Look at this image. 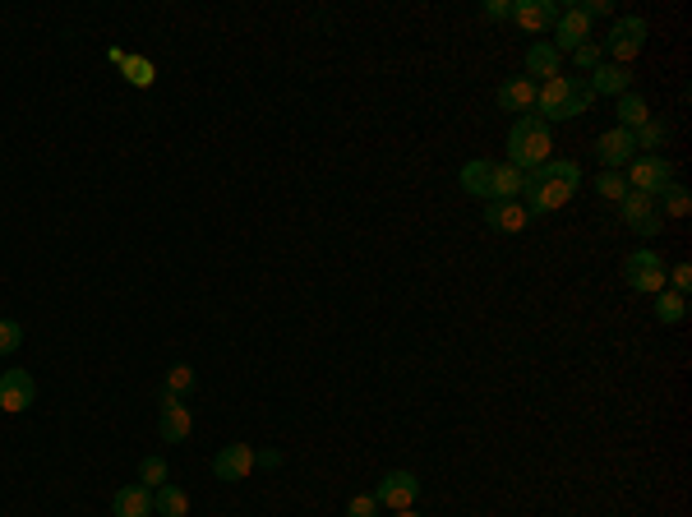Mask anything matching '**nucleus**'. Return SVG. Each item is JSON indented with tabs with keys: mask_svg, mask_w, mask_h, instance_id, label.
Masks as SVG:
<instances>
[{
	"mask_svg": "<svg viewBox=\"0 0 692 517\" xmlns=\"http://www.w3.org/2000/svg\"><path fill=\"white\" fill-rule=\"evenodd\" d=\"M577 185H582V167L577 162H568V157H549L545 167L526 171L522 176V199H526V213H559L568 199L577 194Z\"/></svg>",
	"mask_w": 692,
	"mask_h": 517,
	"instance_id": "obj_1",
	"label": "nucleus"
},
{
	"mask_svg": "<svg viewBox=\"0 0 692 517\" xmlns=\"http://www.w3.org/2000/svg\"><path fill=\"white\" fill-rule=\"evenodd\" d=\"M591 102H596V93H591V84L586 79H573V74H559V79H545V84L536 88V111L531 116H540V121H577L582 111H591Z\"/></svg>",
	"mask_w": 692,
	"mask_h": 517,
	"instance_id": "obj_2",
	"label": "nucleus"
},
{
	"mask_svg": "<svg viewBox=\"0 0 692 517\" xmlns=\"http://www.w3.org/2000/svg\"><path fill=\"white\" fill-rule=\"evenodd\" d=\"M471 199H485V204H499V199H517L522 194V171L508 167V162H490V157H471L457 176Z\"/></svg>",
	"mask_w": 692,
	"mask_h": 517,
	"instance_id": "obj_3",
	"label": "nucleus"
},
{
	"mask_svg": "<svg viewBox=\"0 0 692 517\" xmlns=\"http://www.w3.org/2000/svg\"><path fill=\"white\" fill-rule=\"evenodd\" d=\"M549 157H554V139H549V125L540 116H517L513 130H508V167L526 171L545 167Z\"/></svg>",
	"mask_w": 692,
	"mask_h": 517,
	"instance_id": "obj_4",
	"label": "nucleus"
},
{
	"mask_svg": "<svg viewBox=\"0 0 692 517\" xmlns=\"http://www.w3.org/2000/svg\"><path fill=\"white\" fill-rule=\"evenodd\" d=\"M623 176H628V190L646 194V199H660V194L674 185V167H669L665 153H637L628 167H623Z\"/></svg>",
	"mask_w": 692,
	"mask_h": 517,
	"instance_id": "obj_5",
	"label": "nucleus"
},
{
	"mask_svg": "<svg viewBox=\"0 0 692 517\" xmlns=\"http://www.w3.org/2000/svg\"><path fill=\"white\" fill-rule=\"evenodd\" d=\"M646 19L642 14H623V19H614V28H609V37L600 42V51L609 56V65H628L637 56V51L646 47Z\"/></svg>",
	"mask_w": 692,
	"mask_h": 517,
	"instance_id": "obj_6",
	"label": "nucleus"
},
{
	"mask_svg": "<svg viewBox=\"0 0 692 517\" xmlns=\"http://www.w3.org/2000/svg\"><path fill=\"white\" fill-rule=\"evenodd\" d=\"M416 499H420V476L416 471H383L379 485H374V504L393 508V513L416 508Z\"/></svg>",
	"mask_w": 692,
	"mask_h": 517,
	"instance_id": "obj_7",
	"label": "nucleus"
},
{
	"mask_svg": "<svg viewBox=\"0 0 692 517\" xmlns=\"http://www.w3.org/2000/svg\"><path fill=\"white\" fill-rule=\"evenodd\" d=\"M623 277H628V287L642 291V296H656L665 291V259L656 250H633L623 259Z\"/></svg>",
	"mask_w": 692,
	"mask_h": 517,
	"instance_id": "obj_8",
	"label": "nucleus"
},
{
	"mask_svg": "<svg viewBox=\"0 0 692 517\" xmlns=\"http://www.w3.org/2000/svg\"><path fill=\"white\" fill-rule=\"evenodd\" d=\"M619 213H623V222L642 236V241H651V236H660L665 231V217H660V204L656 199H646V194H637V190H628L619 199Z\"/></svg>",
	"mask_w": 692,
	"mask_h": 517,
	"instance_id": "obj_9",
	"label": "nucleus"
},
{
	"mask_svg": "<svg viewBox=\"0 0 692 517\" xmlns=\"http://www.w3.org/2000/svg\"><path fill=\"white\" fill-rule=\"evenodd\" d=\"M37 402V379L28 370H5L0 374V411H10V416H19V411H28Z\"/></svg>",
	"mask_w": 692,
	"mask_h": 517,
	"instance_id": "obj_10",
	"label": "nucleus"
},
{
	"mask_svg": "<svg viewBox=\"0 0 692 517\" xmlns=\"http://www.w3.org/2000/svg\"><path fill=\"white\" fill-rule=\"evenodd\" d=\"M559 10L563 5H554V0H513V24L526 28V33H554V24H559Z\"/></svg>",
	"mask_w": 692,
	"mask_h": 517,
	"instance_id": "obj_11",
	"label": "nucleus"
},
{
	"mask_svg": "<svg viewBox=\"0 0 692 517\" xmlns=\"http://www.w3.org/2000/svg\"><path fill=\"white\" fill-rule=\"evenodd\" d=\"M157 430H162V439H167V444H185V439H190L194 416H190V407H185V397L162 393V411H157Z\"/></svg>",
	"mask_w": 692,
	"mask_h": 517,
	"instance_id": "obj_12",
	"label": "nucleus"
},
{
	"mask_svg": "<svg viewBox=\"0 0 692 517\" xmlns=\"http://www.w3.org/2000/svg\"><path fill=\"white\" fill-rule=\"evenodd\" d=\"M582 42H591V19H586L577 5H563L559 10V24H554V51H577Z\"/></svg>",
	"mask_w": 692,
	"mask_h": 517,
	"instance_id": "obj_13",
	"label": "nucleus"
},
{
	"mask_svg": "<svg viewBox=\"0 0 692 517\" xmlns=\"http://www.w3.org/2000/svg\"><path fill=\"white\" fill-rule=\"evenodd\" d=\"M596 157H600V167H605V171H623V167H628V162L637 157L633 134L619 130V125H614V130H605V134L596 139Z\"/></svg>",
	"mask_w": 692,
	"mask_h": 517,
	"instance_id": "obj_14",
	"label": "nucleus"
},
{
	"mask_svg": "<svg viewBox=\"0 0 692 517\" xmlns=\"http://www.w3.org/2000/svg\"><path fill=\"white\" fill-rule=\"evenodd\" d=\"M254 471V448L250 444H227V448H217V457H213V476L217 481H245Z\"/></svg>",
	"mask_w": 692,
	"mask_h": 517,
	"instance_id": "obj_15",
	"label": "nucleus"
},
{
	"mask_svg": "<svg viewBox=\"0 0 692 517\" xmlns=\"http://www.w3.org/2000/svg\"><path fill=\"white\" fill-rule=\"evenodd\" d=\"M526 79L536 84V79H559V70H563V51H554L549 47V37H540V42H531L526 47Z\"/></svg>",
	"mask_w": 692,
	"mask_h": 517,
	"instance_id": "obj_16",
	"label": "nucleus"
},
{
	"mask_svg": "<svg viewBox=\"0 0 692 517\" xmlns=\"http://www.w3.org/2000/svg\"><path fill=\"white\" fill-rule=\"evenodd\" d=\"M485 222H490V231H499V236H517V231H526L531 213H526L517 199H499V204H485Z\"/></svg>",
	"mask_w": 692,
	"mask_h": 517,
	"instance_id": "obj_17",
	"label": "nucleus"
},
{
	"mask_svg": "<svg viewBox=\"0 0 692 517\" xmlns=\"http://www.w3.org/2000/svg\"><path fill=\"white\" fill-rule=\"evenodd\" d=\"M591 93H605V97H623V93H633V74H628V65H609V61H600L596 70H591Z\"/></svg>",
	"mask_w": 692,
	"mask_h": 517,
	"instance_id": "obj_18",
	"label": "nucleus"
},
{
	"mask_svg": "<svg viewBox=\"0 0 692 517\" xmlns=\"http://www.w3.org/2000/svg\"><path fill=\"white\" fill-rule=\"evenodd\" d=\"M536 88L540 84H531L526 74H513V79H503L499 84V107L503 111H522V116H531V107H536Z\"/></svg>",
	"mask_w": 692,
	"mask_h": 517,
	"instance_id": "obj_19",
	"label": "nucleus"
},
{
	"mask_svg": "<svg viewBox=\"0 0 692 517\" xmlns=\"http://www.w3.org/2000/svg\"><path fill=\"white\" fill-rule=\"evenodd\" d=\"M111 513L116 517H148L153 513V490L148 485H120L111 494Z\"/></svg>",
	"mask_w": 692,
	"mask_h": 517,
	"instance_id": "obj_20",
	"label": "nucleus"
},
{
	"mask_svg": "<svg viewBox=\"0 0 692 517\" xmlns=\"http://www.w3.org/2000/svg\"><path fill=\"white\" fill-rule=\"evenodd\" d=\"M614 116H619V130L633 134L651 121V107H646L642 93H623V97H614Z\"/></svg>",
	"mask_w": 692,
	"mask_h": 517,
	"instance_id": "obj_21",
	"label": "nucleus"
},
{
	"mask_svg": "<svg viewBox=\"0 0 692 517\" xmlns=\"http://www.w3.org/2000/svg\"><path fill=\"white\" fill-rule=\"evenodd\" d=\"M153 513L157 517H190V494L180 490V485H157L153 490Z\"/></svg>",
	"mask_w": 692,
	"mask_h": 517,
	"instance_id": "obj_22",
	"label": "nucleus"
},
{
	"mask_svg": "<svg viewBox=\"0 0 692 517\" xmlns=\"http://www.w3.org/2000/svg\"><path fill=\"white\" fill-rule=\"evenodd\" d=\"M656 319L660 324H683L688 319V296H679V291H656Z\"/></svg>",
	"mask_w": 692,
	"mask_h": 517,
	"instance_id": "obj_23",
	"label": "nucleus"
},
{
	"mask_svg": "<svg viewBox=\"0 0 692 517\" xmlns=\"http://www.w3.org/2000/svg\"><path fill=\"white\" fill-rule=\"evenodd\" d=\"M591 190H596L600 199H609V204H619L623 194H628V176H623V171H600L596 181H591Z\"/></svg>",
	"mask_w": 692,
	"mask_h": 517,
	"instance_id": "obj_24",
	"label": "nucleus"
},
{
	"mask_svg": "<svg viewBox=\"0 0 692 517\" xmlns=\"http://www.w3.org/2000/svg\"><path fill=\"white\" fill-rule=\"evenodd\" d=\"M665 139H669V125H665V121H656V116H651V121H646L642 130H633L637 153H651V148H660Z\"/></svg>",
	"mask_w": 692,
	"mask_h": 517,
	"instance_id": "obj_25",
	"label": "nucleus"
},
{
	"mask_svg": "<svg viewBox=\"0 0 692 517\" xmlns=\"http://www.w3.org/2000/svg\"><path fill=\"white\" fill-rule=\"evenodd\" d=\"M660 204H665V208H660V217L669 222V217H688L692 199H688V190H683V185H669V190L660 194Z\"/></svg>",
	"mask_w": 692,
	"mask_h": 517,
	"instance_id": "obj_26",
	"label": "nucleus"
},
{
	"mask_svg": "<svg viewBox=\"0 0 692 517\" xmlns=\"http://www.w3.org/2000/svg\"><path fill=\"white\" fill-rule=\"evenodd\" d=\"M167 476H171V471H167V457H144V462H139V481H144L148 485V490H157V485H167Z\"/></svg>",
	"mask_w": 692,
	"mask_h": 517,
	"instance_id": "obj_27",
	"label": "nucleus"
},
{
	"mask_svg": "<svg viewBox=\"0 0 692 517\" xmlns=\"http://www.w3.org/2000/svg\"><path fill=\"white\" fill-rule=\"evenodd\" d=\"M120 70H125V79H130L134 88H148L157 79L153 74V61H139V56H125V65H120Z\"/></svg>",
	"mask_w": 692,
	"mask_h": 517,
	"instance_id": "obj_28",
	"label": "nucleus"
},
{
	"mask_svg": "<svg viewBox=\"0 0 692 517\" xmlns=\"http://www.w3.org/2000/svg\"><path fill=\"white\" fill-rule=\"evenodd\" d=\"M19 347H24V324L19 319H0V356H10Z\"/></svg>",
	"mask_w": 692,
	"mask_h": 517,
	"instance_id": "obj_29",
	"label": "nucleus"
},
{
	"mask_svg": "<svg viewBox=\"0 0 692 517\" xmlns=\"http://www.w3.org/2000/svg\"><path fill=\"white\" fill-rule=\"evenodd\" d=\"M190 388H194V370H190V365H185V361L171 365V370H167V393L171 397H185Z\"/></svg>",
	"mask_w": 692,
	"mask_h": 517,
	"instance_id": "obj_30",
	"label": "nucleus"
},
{
	"mask_svg": "<svg viewBox=\"0 0 692 517\" xmlns=\"http://www.w3.org/2000/svg\"><path fill=\"white\" fill-rule=\"evenodd\" d=\"M573 61H577V65H582V70H586V74H591V70H596V65H600V61H605V51H600V42H582V47H577V51H573Z\"/></svg>",
	"mask_w": 692,
	"mask_h": 517,
	"instance_id": "obj_31",
	"label": "nucleus"
},
{
	"mask_svg": "<svg viewBox=\"0 0 692 517\" xmlns=\"http://www.w3.org/2000/svg\"><path fill=\"white\" fill-rule=\"evenodd\" d=\"M379 504H374V494H356L351 504H346V517H374Z\"/></svg>",
	"mask_w": 692,
	"mask_h": 517,
	"instance_id": "obj_32",
	"label": "nucleus"
},
{
	"mask_svg": "<svg viewBox=\"0 0 692 517\" xmlns=\"http://www.w3.org/2000/svg\"><path fill=\"white\" fill-rule=\"evenodd\" d=\"M669 291H679V296H688L692 291V268L688 264H679L674 273H669Z\"/></svg>",
	"mask_w": 692,
	"mask_h": 517,
	"instance_id": "obj_33",
	"label": "nucleus"
},
{
	"mask_svg": "<svg viewBox=\"0 0 692 517\" xmlns=\"http://www.w3.org/2000/svg\"><path fill=\"white\" fill-rule=\"evenodd\" d=\"M577 10H582L586 19H591V24H596V19H605V14H614V5H609V0H582V5H577Z\"/></svg>",
	"mask_w": 692,
	"mask_h": 517,
	"instance_id": "obj_34",
	"label": "nucleus"
},
{
	"mask_svg": "<svg viewBox=\"0 0 692 517\" xmlns=\"http://www.w3.org/2000/svg\"><path fill=\"white\" fill-rule=\"evenodd\" d=\"M480 10H485V19H513V5L508 0H485Z\"/></svg>",
	"mask_w": 692,
	"mask_h": 517,
	"instance_id": "obj_35",
	"label": "nucleus"
},
{
	"mask_svg": "<svg viewBox=\"0 0 692 517\" xmlns=\"http://www.w3.org/2000/svg\"><path fill=\"white\" fill-rule=\"evenodd\" d=\"M254 467H282V453L277 448H259L254 453Z\"/></svg>",
	"mask_w": 692,
	"mask_h": 517,
	"instance_id": "obj_36",
	"label": "nucleus"
},
{
	"mask_svg": "<svg viewBox=\"0 0 692 517\" xmlns=\"http://www.w3.org/2000/svg\"><path fill=\"white\" fill-rule=\"evenodd\" d=\"M393 517H420V513H416V508H402V513H393Z\"/></svg>",
	"mask_w": 692,
	"mask_h": 517,
	"instance_id": "obj_37",
	"label": "nucleus"
}]
</instances>
